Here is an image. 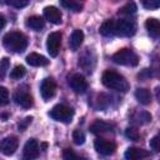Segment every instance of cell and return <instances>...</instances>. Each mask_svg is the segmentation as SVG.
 Here are the masks:
<instances>
[{
  "instance_id": "cell-29",
  "label": "cell",
  "mask_w": 160,
  "mask_h": 160,
  "mask_svg": "<svg viewBox=\"0 0 160 160\" xmlns=\"http://www.w3.org/2000/svg\"><path fill=\"white\" fill-rule=\"evenodd\" d=\"M72 140L76 145H82L85 142V134L81 130L76 129V130L72 131Z\"/></svg>"
},
{
  "instance_id": "cell-13",
  "label": "cell",
  "mask_w": 160,
  "mask_h": 160,
  "mask_svg": "<svg viewBox=\"0 0 160 160\" xmlns=\"http://www.w3.org/2000/svg\"><path fill=\"white\" fill-rule=\"evenodd\" d=\"M24 158L28 160L36 159L39 156V144L35 139H29L24 145Z\"/></svg>"
},
{
  "instance_id": "cell-28",
  "label": "cell",
  "mask_w": 160,
  "mask_h": 160,
  "mask_svg": "<svg viewBox=\"0 0 160 160\" xmlns=\"http://www.w3.org/2000/svg\"><path fill=\"white\" fill-rule=\"evenodd\" d=\"M9 66H10V61L8 58H2L0 60V80H2L6 74H8V70H9Z\"/></svg>"
},
{
  "instance_id": "cell-32",
  "label": "cell",
  "mask_w": 160,
  "mask_h": 160,
  "mask_svg": "<svg viewBox=\"0 0 160 160\" xmlns=\"http://www.w3.org/2000/svg\"><path fill=\"white\" fill-rule=\"evenodd\" d=\"M9 102V90L0 86V105H6Z\"/></svg>"
},
{
  "instance_id": "cell-21",
  "label": "cell",
  "mask_w": 160,
  "mask_h": 160,
  "mask_svg": "<svg viewBox=\"0 0 160 160\" xmlns=\"http://www.w3.org/2000/svg\"><path fill=\"white\" fill-rule=\"evenodd\" d=\"M136 100L142 105H149L151 102V92L145 88H139L135 91Z\"/></svg>"
},
{
  "instance_id": "cell-17",
  "label": "cell",
  "mask_w": 160,
  "mask_h": 160,
  "mask_svg": "<svg viewBox=\"0 0 160 160\" xmlns=\"http://www.w3.org/2000/svg\"><path fill=\"white\" fill-rule=\"evenodd\" d=\"M26 62L30 66H36L38 68V66H46L49 64V60L45 56H42L38 52H30L26 56Z\"/></svg>"
},
{
  "instance_id": "cell-1",
  "label": "cell",
  "mask_w": 160,
  "mask_h": 160,
  "mask_svg": "<svg viewBox=\"0 0 160 160\" xmlns=\"http://www.w3.org/2000/svg\"><path fill=\"white\" fill-rule=\"evenodd\" d=\"M101 81L104 86H106L108 89H112V90L121 91V92H126L130 88L128 80L121 74L114 70H106L101 76Z\"/></svg>"
},
{
  "instance_id": "cell-30",
  "label": "cell",
  "mask_w": 160,
  "mask_h": 160,
  "mask_svg": "<svg viewBox=\"0 0 160 160\" xmlns=\"http://www.w3.org/2000/svg\"><path fill=\"white\" fill-rule=\"evenodd\" d=\"M136 10H138L136 4L131 1V2H128L126 5H124V6L120 9V12H121V14H125V15H130V14H134Z\"/></svg>"
},
{
  "instance_id": "cell-15",
  "label": "cell",
  "mask_w": 160,
  "mask_h": 160,
  "mask_svg": "<svg viewBox=\"0 0 160 160\" xmlns=\"http://www.w3.org/2000/svg\"><path fill=\"white\" fill-rule=\"evenodd\" d=\"M44 16H45L46 20H49L50 22H52L55 25L60 24L61 22V18H62L60 10L58 8H55V6H46V8H44Z\"/></svg>"
},
{
  "instance_id": "cell-26",
  "label": "cell",
  "mask_w": 160,
  "mask_h": 160,
  "mask_svg": "<svg viewBox=\"0 0 160 160\" xmlns=\"http://www.w3.org/2000/svg\"><path fill=\"white\" fill-rule=\"evenodd\" d=\"M62 158H64V160H88L86 158L79 156L72 149H65L62 152Z\"/></svg>"
},
{
  "instance_id": "cell-3",
  "label": "cell",
  "mask_w": 160,
  "mask_h": 160,
  "mask_svg": "<svg viewBox=\"0 0 160 160\" xmlns=\"http://www.w3.org/2000/svg\"><path fill=\"white\" fill-rule=\"evenodd\" d=\"M112 61L119 65H125V66H136L139 64V58L138 55L131 50V49H120L112 55Z\"/></svg>"
},
{
  "instance_id": "cell-36",
  "label": "cell",
  "mask_w": 160,
  "mask_h": 160,
  "mask_svg": "<svg viewBox=\"0 0 160 160\" xmlns=\"http://www.w3.org/2000/svg\"><path fill=\"white\" fill-rule=\"evenodd\" d=\"M5 24H6V20H5V18H4V15H0V30L5 26Z\"/></svg>"
},
{
  "instance_id": "cell-24",
  "label": "cell",
  "mask_w": 160,
  "mask_h": 160,
  "mask_svg": "<svg viewBox=\"0 0 160 160\" xmlns=\"http://www.w3.org/2000/svg\"><path fill=\"white\" fill-rule=\"evenodd\" d=\"M60 5L68 10H71L74 12H79L82 9V4L79 1H74V0H61Z\"/></svg>"
},
{
  "instance_id": "cell-23",
  "label": "cell",
  "mask_w": 160,
  "mask_h": 160,
  "mask_svg": "<svg viewBox=\"0 0 160 160\" xmlns=\"http://www.w3.org/2000/svg\"><path fill=\"white\" fill-rule=\"evenodd\" d=\"M100 34L102 36H112L115 34V21L109 19V20H105L101 26H100Z\"/></svg>"
},
{
  "instance_id": "cell-18",
  "label": "cell",
  "mask_w": 160,
  "mask_h": 160,
  "mask_svg": "<svg viewBox=\"0 0 160 160\" xmlns=\"http://www.w3.org/2000/svg\"><path fill=\"white\" fill-rule=\"evenodd\" d=\"M82 40H84V32H82L81 30H79V29L74 30L72 34H71V36H70V40H69L70 49H71L72 51H76V50L81 46Z\"/></svg>"
},
{
  "instance_id": "cell-4",
  "label": "cell",
  "mask_w": 160,
  "mask_h": 160,
  "mask_svg": "<svg viewBox=\"0 0 160 160\" xmlns=\"http://www.w3.org/2000/svg\"><path fill=\"white\" fill-rule=\"evenodd\" d=\"M50 118L56 120V121H60V122H70L72 116H74V110L66 105H62V104H58L55 105L50 112H49Z\"/></svg>"
},
{
  "instance_id": "cell-34",
  "label": "cell",
  "mask_w": 160,
  "mask_h": 160,
  "mask_svg": "<svg viewBox=\"0 0 160 160\" xmlns=\"http://www.w3.org/2000/svg\"><path fill=\"white\" fill-rule=\"evenodd\" d=\"M159 136L158 135H155L151 140H150V148L154 150V151H159Z\"/></svg>"
},
{
  "instance_id": "cell-8",
  "label": "cell",
  "mask_w": 160,
  "mask_h": 160,
  "mask_svg": "<svg viewBox=\"0 0 160 160\" xmlns=\"http://www.w3.org/2000/svg\"><path fill=\"white\" fill-rule=\"evenodd\" d=\"M94 148L101 155H111L116 150V144L110 141V140H106V139H102V138H98L94 141Z\"/></svg>"
},
{
  "instance_id": "cell-19",
  "label": "cell",
  "mask_w": 160,
  "mask_h": 160,
  "mask_svg": "<svg viewBox=\"0 0 160 160\" xmlns=\"http://www.w3.org/2000/svg\"><path fill=\"white\" fill-rule=\"evenodd\" d=\"M145 28L148 30V32L150 34V36L152 38H158L160 34V22L158 19L155 18H149L145 21Z\"/></svg>"
},
{
  "instance_id": "cell-16",
  "label": "cell",
  "mask_w": 160,
  "mask_h": 160,
  "mask_svg": "<svg viewBox=\"0 0 160 160\" xmlns=\"http://www.w3.org/2000/svg\"><path fill=\"white\" fill-rule=\"evenodd\" d=\"M150 152L144 150V149H139V148H129L126 149L124 156L126 160H141L146 156H149Z\"/></svg>"
},
{
  "instance_id": "cell-6",
  "label": "cell",
  "mask_w": 160,
  "mask_h": 160,
  "mask_svg": "<svg viewBox=\"0 0 160 160\" xmlns=\"http://www.w3.org/2000/svg\"><path fill=\"white\" fill-rule=\"evenodd\" d=\"M14 100L18 105H20L21 108H25V109H28L32 105V96L29 91L28 85H21L15 90Z\"/></svg>"
},
{
  "instance_id": "cell-31",
  "label": "cell",
  "mask_w": 160,
  "mask_h": 160,
  "mask_svg": "<svg viewBox=\"0 0 160 160\" xmlns=\"http://www.w3.org/2000/svg\"><path fill=\"white\" fill-rule=\"evenodd\" d=\"M6 4L10 5V6H14V8L20 9V8L28 6L29 5V0H8Z\"/></svg>"
},
{
  "instance_id": "cell-7",
  "label": "cell",
  "mask_w": 160,
  "mask_h": 160,
  "mask_svg": "<svg viewBox=\"0 0 160 160\" xmlns=\"http://www.w3.org/2000/svg\"><path fill=\"white\" fill-rule=\"evenodd\" d=\"M60 45H61V32H59V31L51 32L46 40V49H48V52L50 54V56H52V58L58 56Z\"/></svg>"
},
{
  "instance_id": "cell-2",
  "label": "cell",
  "mask_w": 160,
  "mask_h": 160,
  "mask_svg": "<svg viewBox=\"0 0 160 160\" xmlns=\"http://www.w3.org/2000/svg\"><path fill=\"white\" fill-rule=\"evenodd\" d=\"M2 44L9 51L22 52L28 48V38L20 31H10L4 35Z\"/></svg>"
},
{
  "instance_id": "cell-20",
  "label": "cell",
  "mask_w": 160,
  "mask_h": 160,
  "mask_svg": "<svg viewBox=\"0 0 160 160\" xmlns=\"http://www.w3.org/2000/svg\"><path fill=\"white\" fill-rule=\"evenodd\" d=\"M44 25H45V20L39 15H32V16L28 18V20H26V26L35 31L41 30L44 28Z\"/></svg>"
},
{
  "instance_id": "cell-12",
  "label": "cell",
  "mask_w": 160,
  "mask_h": 160,
  "mask_svg": "<svg viewBox=\"0 0 160 160\" xmlns=\"http://www.w3.org/2000/svg\"><path fill=\"white\" fill-rule=\"evenodd\" d=\"M69 84L71 86V89L75 91V92H85L86 89H88V81L85 80V78L80 74H74L70 80H69Z\"/></svg>"
},
{
  "instance_id": "cell-35",
  "label": "cell",
  "mask_w": 160,
  "mask_h": 160,
  "mask_svg": "<svg viewBox=\"0 0 160 160\" xmlns=\"http://www.w3.org/2000/svg\"><path fill=\"white\" fill-rule=\"evenodd\" d=\"M31 120H32V118H31V116H28L26 119H24V121L19 124V130H21V131H22V130H25V128L31 122Z\"/></svg>"
},
{
  "instance_id": "cell-5",
  "label": "cell",
  "mask_w": 160,
  "mask_h": 160,
  "mask_svg": "<svg viewBox=\"0 0 160 160\" xmlns=\"http://www.w3.org/2000/svg\"><path fill=\"white\" fill-rule=\"evenodd\" d=\"M136 31V24L134 20L130 19H120L115 21V34L120 36H132Z\"/></svg>"
},
{
  "instance_id": "cell-10",
  "label": "cell",
  "mask_w": 160,
  "mask_h": 160,
  "mask_svg": "<svg viewBox=\"0 0 160 160\" xmlns=\"http://www.w3.org/2000/svg\"><path fill=\"white\" fill-rule=\"evenodd\" d=\"M56 92V84L55 81L51 79V78H46L42 80L41 85H40V94H41V98L48 101L50 100L51 98H54Z\"/></svg>"
},
{
  "instance_id": "cell-14",
  "label": "cell",
  "mask_w": 160,
  "mask_h": 160,
  "mask_svg": "<svg viewBox=\"0 0 160 160\" xmlns=\"http://www.w3.org/2000/svg\"><path fill=\"white\" fill-rule=\"evenodd\" d=\"M112 130H114V125L104 120H95L90 125V131L92 134H102V132H109Z\"/></svg>"
},
{
  "instance_id": "cell-25",
  "label": "cell",
  "mask_w": 160,
  "mask_h": 160,
  "mask_svg": "<svg viewBox=\"0 0 160 160\" xmlns=\"http://www.w3.org/2000/svg\"><path fill=\"white\" fill-rule=\"evenodd\" d=\"M25 74H26L25 68H24L22 65H18V66H15V68L11 70V72H10V78L14 79V80H19V79L24 78Z\"/></svg>"
},
{
  "instance_id": "cell-27",
  "label": "cell",
  "mask_w": 160,
  "mask_h": 160,
  "mask_svg": "<svg viewBox=\"0 0 160 160\" xmlns=\"http://www.w3.org/2000/svg\"><path fill=\"white\" fill-rule=\"evenodd\" d=\"M125 136L132 141H138L140 139V132L136 128H126L125 130Z\"/></svg>"
},
{
  "instance_id": "cell-22",
  "label": "cell",
  "mask_w": 160,
  "mask_h": 160,
  "mask_svg": "<svg viewBox=\"0 0 160 160\" xmlns=\"http://www.w3.org/2000/svg\"><path fill=\"white\" fill-rule=\"evenodd\" d=\"M131 121L138 124V125H144L151 121V114H149L148 111H136L132 116H131Z\"/></svg>"
},
{
  "instance_id": "cell-33",
  "label": "cell",
  "mask_w": 160,
  "mask_h": 160,
  "mask_svg": "<svg viewBox=\"0 0 160 160\" xmlns=\"http://www.w3.org/2000/svg\"><path fill=\"white\" fill-rule=\"evenodd\" d=\"M159 5H160V2L159 1H151V0H145V1H142V6L144 8H146V9H158L159 8Z\"/></svg>"
},
{
  "instance_id": "cell-9",
  "label": "cell",
  "mask_w": 160,
  "mask_h": 160,
  "mask_svg": "<svg viewBox=\"0 0 160 160\" xmlns=\"http://www.w3.org/2000/svg\"><path fill=\"white\" fill-rule=\"evenodd\" d=\"M18 145H19L18 138H15V136H6L2 140H0V152L6 155V156H10V155H12L16 151Z\"/></svg>"
},
{
  "instance_id": "cell-11",
  "label": "cell",
  "mask_w": 160,
  "mask_h": 160,
  "mask_svg": "<svg viewBox=\"0 0 160 160\" xmlns=\"http://www.w3.org/2000/svg\"><path fill=\"white\" fill-rule=\"evenodd\" d=\"M79 65L86 71V72H92V69L95 66V55L90 49H86L85 52L79 58Z\"/></svg>"
}]
</instances>
